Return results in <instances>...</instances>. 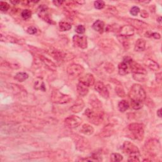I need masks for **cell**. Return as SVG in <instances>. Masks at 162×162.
Returning a JSON list of instances; mask_svg holds the SVG:
<instances>
[{
	"label": "cell",
	"mask_w": 162,
	"mask_h": 162,
	"mask_svg": "<svg viewBox=\"0 0 162 162\" xmlns=\"http://www.w3.org/2000/svg\"><path fill=\"white\" fill-rule=\"evenodd\" d=\"M132 109L139 110L143 107V104L146 98V94L142 86L139 84H134L128 93Z\"/></svg>",
	"instance_id": "1"
},
{
	"label": "cell",
	"mask_w": 162,
	"mask_h": 162,
	"mask_svg": "<svg viewBox=\"0 0 162 162\" xmlns=\"http://www.w3.org/2000/svg\"><path fill=\"white\" fill-rule=\"evenodd\" d=\"M128 128L132 133L136 139L139 140V141H142L143 139L144 129L143 124L132 123L128 126Z\"/></svg>",
	"instance_id": "2"
},
{
	"label": "cell",
	"mask_w": 162,
	"mask_h": 162,
	"mask_svg": "<svg viewBox=\"0 0 162 162\" xmlns=\"http://www.w3.org/2000/svg\"><path fill=\"white\" fill-rule=\"evenodd\" d=\"M51 100L57 104H65L69 103L72 98L69 95L65 94L58 91H53L51 93Z\"/></svg>",
	"instance_id": "3"
},
{
	"label": "cell",
	"mask_w": 162,
	"mask_h": 162,
	"mask_svg": "<svg viewBox=\"0 0 162 162\" xmlns=\"http://www.w3.org/2000/svg\"><path fill=\"white\" fill-rule=\"evenodd\" d=\"M85 115L91 121V122L95 125H99L102 122L103 118V113L102 112H96L88 109L85 110Z\"/></svg>",
	"instance_id": "4"
},
{
	"label": "cell",
	"mask_w": 162,
	"mask_h": 162,
	"mask_svg": "<svg viewBox=\"0 0 162 162\" xmlns=\"http://www.w3.org/2000/svg\"><path fill=\"white\" fill-rule=\"evenodd\" d=\"M122 149L126 155H128V157L139 158L140 156V153L138 148L131 142L125 141L122 146Z\"/></svg>",
	"instance_id": "5"
},
{
	"label": "cell",
	"mask_w": 162,
	"mask_h": 162,
	"mask_svg": "<svg viewBox=\"0 0 162 162\" xmlns=\"http://www.w3.org/2000/svg\"><path fill=\"white\" fill-rule=\"evenodd\" d=\"M132 59L129 57L124 58V60L118 65V73L121 75H125L130 73Z\"/></svg>",
	"instance_id": "6"
},
{
	"label": "cell",
	"mask_w": 162,
	"mask_h": 162,
	"mask_svg": "<svg viewBox=\"0 0 162 162\" xmlns=\"http://www.w3.org/2000/svg\"><path fill=\"white\" fill-rule=\"evenodd\" d=\"M84 71V69L81 65L78 64H72L67 67V72L70 75V76L77 77L80 76L82 74Z\"/></svg>",
	"instance_id": "7"
},
{
	"label": "cell",
	"mask_w": 162,
	"mask_h": 162,
	"mask_svg": "<svg viewBox=\"0 0 162 162\" xmlns=\"http://www.w3.org/2000/svg\"><path fill=\"white\" fill-rule=\"evenodd\" d=\"M82 120L76 115H70L65 118V125L70 128H74L79 127L82 124Z\"/></svg>",
	"instance_id": "8"
},
{
	"label": "cell",
	"mask_w": 162,
	"mask_h": 162,
	"mask_svg": "<svg viewBox=\"0 0 162 162\" xmlns=\"http://www.w3.org/2000/svg\"><path fill=\"white\" fill-rule=\"evenodd\" d=\"M48 8L45 5H41L39 6L38 9V14L39 17L44 20L46 22L49 24H54L53 20L50 18L48 14Z\"/></svg>",
	"instance_id": "9"
},
{
	"label": "cell",
	"mask_w": 162,
	"mask_h": 162,
	"mask_svg": "<svg viewBox=\"0 0 162 162\" xmlns=\"http://www.w3.org/2000/svg\"><path fill=\"white\" fill-rule=\"evenodd\" d=\"M94 89L98 92L104 98H109V92L106 86L101 81H98L95 82L94 85Z\"/></svg>",
	"instance_id": "10"
},
{
	"label": "cell",
	"mask_w": 162,
	"mask_h": 162,
	"mask_svg": "<svg viewBox=\"0 0 162 162\" xmlns=\"http://www.w3.org/2000/svg\"><path fill=\"white\" fill-rule=\"evenodd\" d=\"M73 42L75 46L79 47L82 49H85L87 48L88 41L87 38L84 36H78L75 35L73 38Z\"/></svg>",
	"instance_id": "11"
},
{
	"label": "cell",
	"mask_w": 162,
	"mask_h": 162,
	"mask_svg": "<svg viewBox=\"0 0 162 162\" xmlns=\"http://www.w3.org/2000/svg\"><path fill=\"white\" fill-rule=\"evenodd\" d=\"M131 71L134 75H145L147 74V72L146 69L142 67L141 65L132 61L131 63Z\"/></svg>",
	"instance_id": "12"
},
{
	"label": "cell",
	"mask_w": 162,
	"mask_h": 162,
	"mask_svg": "<svg viewBox=\"0 0 162 162\" xmlns=\"http://www.w3.org/2000/svg\"><path fill=\"white\" fill-rule=\"evenodd\" d=\"M79 82L82 83L88 87H90L94 85L95 84V79L93 76V75L91 73H87L83 76L81 77L79 79Z\"/></svg>",
	"instance_id": "13"
},
{
	"label": "cell",
	"mask_w": 162,
	"mask_h": 162,
	"mask_svg": "<svg viewBox=\"0 0 162 162\" xmlns=\"http://www.w3.org/2000/svg\"><path fill=\"white\" fill-rule=\"evenodd\" d=\"M136 32V29L131 25L124 26L122 27L119 30L120 34L124 37H128V36H132Z\"/></svg>",
	"instance_id": "14"
},
{
	"label": "cell",
	"mask_w": 162,
	"mask_h": 162,
	"mask_svg": "<svg viewBox=\"0 0 162 162\" xmlns=\"http://www.w3.org/2000/svg\"><path fill=\"white\" fill-rule=\"evenodd\" d=\"M128 22L130 23L133 27H136L137 29H144L146 27H147L148 25L144 23V22H142L139 20H136V19H131V18H128Z\"/></svg>",
	"instance_id": "15"
},
{
	"label": "cell",
	"mask_w": 162,
	"mask_h": 162,
	"mask_svg": "<svg viewBox=\"0 0 162 162\" xmlns=\"http://www.w3.org/2000/svg\"><path fill=\"white\" fill-rule=\"evenodd\" d=\"M84 107V103L81 99H78L74 105L70 108V110L73 113H79L81 112Z\"/></svg>",
	"instance_id": "16"
},
{
	"label": "cell",
	"mask_w": 162,
	"mask_h": 162,
	"mask_svg": "<svg viewBox=\"0 0 162 162\" xmlns=\"http://www.w3.org/2000/svg\"><path fill=\"white\" fill-rule=\"evenodd\" d=\"M77 91L80 96H85L89 93V87L81 82H79L77 86Z\"/></svg>",
	"instance_id": "17"
},
{
	"label": "cell",
	"mask_w": 162,
	"mask_h": 162,
	"mask_svg": "<svg viewBox=\"0 0 162 162\" xmlns=\"http://www.w3.org/2000/svg\"><path fill=\"white\" fill-rule=\"evenodd\" d=\"M144 63L149 69L153 71H158L160 69L159 64L152 59H147L144 61Z\"/></svg>",
	"instance_id": "18"
},
{
	"label": "cell",
	"mask_w": 162,
	"mask_h": 162,
	"mask_svg": "<svg viewBox=\"0 0 162 162\" xmlns=\"http://www.w3.org/2000/svg\"><path fill=\"white\" fill-rule=\"evenodd\" d=\"M146 48V41L143 39H139L137 40L134 46V50L137 52L144 51Z\"/></svg>",
	"instance_id": "19"
},
{
	"label": "cell",
	"mask_w": 162,
	"mask_h": 162,
	"mask_svg": "<svg viewBox=\"0 0 162 162\" xmlns=\"http://www.w3.org/2000/svg\"><path fill=\"white\" fill-rule=\"evenodd\" d=\"M93 28L96 32H99V33L101 34L104 31L105 24L103 21H101L100 20H96L95 22L93 24Z\"/></svg>",
	"instance_id": "20"
},
{
	"label": "cell",
	"mask_w": 162,
	"mask_h": 162,
	"mask_svg": "<svg viewBox=\"0 0 162 162\" xmlns=\"http://www.w3.org/2000/svg\"><path fill=\"white\" fill-rule=\"evenodd\" d=\"M80 132L84 135L90 136L94 132V128L89 124H84L81 128Z\"/></svg>",
	"instance_id": "21"
},
{
	"label": "cell",
	"mask_w": 162,
	"mask_h": 162,
	"mask_svg": "<svg viewBox=\"0 0 162 162\" xmlns=\"http://www.w3.org/2000/svg\"><path fill=\"white\" fill-rule=\"evenodd\" d=\"M34 89L36 90H39L41 91H46V87H45V84L43 82L42 79L41 78H38L34 82Z\"/></svg>",
	"instance_id": "22"
},
{
	"label": "cell",
	"mask_w": 162,
	"mask_h": 162,
	"mask_svg": "<svg viewBox=\"0 0 162 162\" xmlns=\"http://www.w3.org/2000/svg\"><path fill=\"white\" fill-rule=\"evenodd\" d=\"M40 58L41 59L42 61L44 63V64L49 69L53 70V71L56 70V69H57L56 65H55V63H53L51 60H49V59H48L47 58H45L44 57H41Z\"/></svg>",
	"instance_id": "23"
},
{
	"label": "cell",
	"mask_w": 162,
	"mask_h": 162,
	"mask_svg": "<svg viewBox=\"0 0 162 162\" xmlns=\"http://www.w3.org/2000/svg\"><path fill=\"white\" fill-rule=\"evenodd\" d=\"M29 77V75L26 72H18L15 76V79L18 82H24L27 80Z\"/></svg>",
	"instance_id": "24"
},
{
	"label": "cell",
	"mask_w": 162,
	"mask_h": 162,
	"mask_svg": "<svg viewBox=\"0 0 162 162\" xmlns=\"http://www.w3.org/2000/svg\"><path fill=\"white\" fill-rule=\"evenodd\" d=\"M118 110H119L121 112H124L128 109L129 105L127 101L122 100L118 103Z\"/></svg>",
	"instance_id": "25"
},
{
	"label": "cell",
	"mask_w": 162,
	"mask_h": 162,
	"mask_svg": "<svg viewBox=\"0 0 162 162\" xmlns=\"http://www.w3.org/2000/svg\"><path fill=\"white\" fill-rule=\"evenodd\" d=\"M59 27L61 31H67L72 28V26L66 22H60L59 23Z\"/></svg>",
	"instance_id": "26"
},
{
	"label": "cell",
	"mask_w": 162,
	"mask_h": 162,
	"mask_svg": "<svg viewBox=\"0 0 162 162\" xmlns=\"http://www.w3.org/2000/svg\"><path fill=\"white\" fill-rule=\"evenodd\" d=\"M1 40L2 41H7L10 42H14L17 43L18 42V39L10 36H3V34L1 35Z\"/></svg>",
	"instance_id": "27"
},
{
	"label": "cell",
	"mask_w": 162,
	"mask_h": 162,
	"mask_svg": "<svg viewBox=\"0 0 162 162\" xmlns=\"http://www.w3.org/2000/svg\"><path fill=\"white\" fill-rule=\"evenodd\" d=\"M111 161L113 162L121 161L123 160V156L119 153H112L111 155Z\"/></svg>",
	"instance_id": "28"
},
{
	"label": "cell",
	"mask_w": 162,
	"mask_h": 162,
	"mask_svg": "<svg viewBox=\"0 0 162 162\" xmlns=\"http://www.w3.org/2000/svg\"><path fill=\"white\" fill-rule=\"evenodd\" d=\"M31 15H32V12H31V11L29 10H24L21 13V17H22L24 20H27L30 18Z\"/></svg>",
	"instance_id": "29"
},
{
	"label": "cell",
	"mask_w": 162,
	"mask_h": 162,
	"mask_svg": "<svg viewBox=\"0 0 162 162\" xmlns=\"http://www.w3.org/2000/svg\"><path fill=\"white\" fill-rule=\"evenodd\" d=\"M94 7L98 10H101L105 6V3L103 1H96L94 3Z\"/></svg>",
	"instance_id": "30"
},
{
	"label": "cell",
	"mask_w": 162,
	"mask_h": 162,
	"mask_svg": "<svg viewBox=\"0 0 162 162\" xmlns=\"http://www.w3.org/2000/svg\"><path fill=\"white\" fill-rule=\"evenodd\" d=\"M9 8H10V6L6 2H0V10H1L2 12H6Z\"/></svg>",
	"instance_id": "31"
},
{
	"label": "cell",
	"mask_w": 162,
	"mask_h": 162,
	"mask_svg": "<svg viewBox=\"0 0 162 162\" xmlns=\"http://www.w3.org/2000/svg\"><path fill=\"white\" fill-rule=\"evenodd\" d=\"M115 91H116V93L119 97H124L125 96V91L122 87H118V86H117L115 89Z\"/></svg>",
	"instance_id": "32"
},
{
	"label": "cell",
	"mask_w": 162,
	"mask_h": 162,
	"mask_svg": "<svg viewBox=\"0 0 162 162\" xmlns=\"http://www.w3.org/2000/svg\"><path fill=\"white\" fill-rule=\"evenodd\" d=\"M139 12H140V9L137 6H133L130 10L131 14L133 16H137L139 13Z\"/></svg>",
	"instance_id": "33"
},
{
	"label": "cell",
	"mask_w": 162,
	"mask_h": 162,
	"mask_svg": "<svg viewBox=\"0 0 162 162\" xmlns=\"http://www.w3.org/2000/svg\"><path fill=\"white\" fill-rule=\"evenodd\" d=\"M85 27L82 25H79L76 29H75V31H76L77 33L79 34H84L85 32Z\"/></svg>",
	"instance_id": "34"
},
{
	"label": "cell",
	"mask_w": 162,
	"mask_h": 162,
	"mask_svg": "<svg viewBox=\"0 0 162 162\" xmlns=\"http://www.w3.org/2000/svg\"><path fill=\"white\" fill-rule=\"evenodd\" d=\"M27 32L29 34H35L37 32V29L34 26H30L27 29Z\"/></svg>",
	"instance_id": "35"
},
{
	"label": "cell",
	"mask_w": 162,
	"mask_h": 162,
	"mask_svg": "<svg viewBox=\"0 0 162 162\" xmlns=\"http://www.w3.org/2000/svg\"><path fill=\"white\" fill-rule=\"evenodd\" d=\"M151 36H152L153 38H154L156 39H159L161 38L160 34H158V33H157V32H155V33H152V35H151Z\"/></svg>",
	"instance_id": "36"
},
{
	"label": "cell",
	"mask_w": 162,
	"mask_h": 162,
	"mask_svg": "<svg viewBox=\"0 0 162 162\" xmlns=\"http://www.w3.org/2000/svg\"><path fill=\"white\" fill-rule=\"evenodd\" d=\"M161 73L160 72L158 73H157L156 75V81L158 82H160L161 81Z\"/></svg>",
	"instance_id": "37"
},
{
	"label": "cell",
	"mask_w": 162,
	"mask_h": 162,
	"mask_svg": "<svg viewBox=\"0 0 162 162\" xmlns=\"http://www.w3.org/2000/svg\"><path fill=\"white\" fill-rule=\"evenodd\" d=\"M53 3L57 6H60V5H61L64 3V2H63V1H54V2H53Z\"/></svg>",
	"instance_id": "38"
},
{
	"label": "cell",
	"mask_w": 162,
	"mask_h": 162,
	"mask_svg": "<svg viewBox=\"0 0 162 162\" xmlns=\"http://www.w3.org/2000/svg\"><path fill=\"white\" fill-rule=\"evenodd\" d=\"M144 15H146L145 16L146 17H148V14L147 13V12H146L145 10H143L142 12H141V17L144 18Z\"/></svg>",
	"instance_id": "39"
},
{
	"label": "cell",
	"mask_w": 162,
	"mask_h": 162,
	"mask_svg": "<svg viewBox=\"0 0 162 162\" xmlns=\"http://www.w3.org/2000/svg\"><path fill=\"white\" fill-rule=\"evenodd\" d=\"M20 2H19V1H10V3H12V4H13L14 5H17Z\"/></svg>",
	"instance_id": "40"
},
{
	"label": "cell",
	"mask_w": 162,
	"mask_h": 162,
	"mask_svg": "<svg viewBox=\"0 0 162 162\" xmlns=\"http://www.w3.org/2000/svg\"><path fill=\"white\" fill-rule=\"evenodd\" d=\"M161 109H160L158 111H157V115L160 117V118H161Z\"/></svg>",
	"instance_id": "41"
},
{
	"label": "cell",
	"mask_w": 162,
	"mask_h": 162,
	"mask_svg": "<svg viewBox=\"0 0 162 162\" xmlns=\"http://www.w3.org/2000/svg\"><path fill=\"white\" fill-rule=\"evenodd\" d=\"M161 17H160L158 18V20H157V21L159 23H161Z\"/></svg>",
	"instance_id": "42"
},
{
	"label": "cell",
	"mask_w": 162,
	"mask_h": 162,
	"mask_svg": "<svg viewBox=\"0 0 162 162\" xmlns=\"http://www.w3.org/2000/svg\"><path fill=\"white\" fill-rule=\"evenodd\" d=\"M77 3H80V4H81V5H82V4L84 3L85 2H77Z\"/></svg>",
	"instance_id": "43"
}]
</instances>
